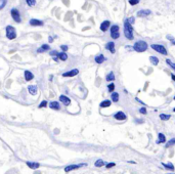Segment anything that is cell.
I'll return each mask as SVG.
<instances>
[{"label":"cell","instance_id":"obj_1","mask_svg":"<svg viewBox=\"0 0 175 174\" xmlns=\"http://www.w3.org/2000/svg\"><path fill=\"white\" fill-rule=\"evenodd\" d=\"M124 35L129 40L133 39V28L127 20L124 22Z\"/></svg>","mask_w":175,"mask_h":174},{"label":"cell","instance_id":"obj_2","mask_svg":"<svg viewBox=\"0 0 175 174\" xmlns=\"http://www.w3.org/2000/svg\"><path fill=\"white\" fill-rule=\"evenodd\" d=\"M147 43L145 42V41H142V40H139V41H137V42H135L134 43V45H133V49L135 51H137V52H143V51H145L146 49H147Z\"/></svg>","mask_w":175,"mask_h":174},{"label":"cell","instance_id":"obj_3","mask_svg":"<svg viewBox=\"0 0 175 174\" xmlns=\"http://www.w3.org/2000/svg\"><path fill=\"white\" fill-rule=\"evenodd\" d=\"M151 47L154 49L155 51H157V52H159V53H161L163 55H167V53H168L167 49L165 48V46H163L161 44H152Z\"/></svg>","mask_w":175,"mask_h":174},{"label":"cell","instance_id":"obj_4","mask_svg":"<svg viewBox=\"0 0 175 174\" xmlns=\"http://www.w3.org/2000/svg\"><path fill=\"white\" fill-rule=\"evenodd\" d=\"M6 36L8 39L12 40L16 37V33H15V29L12 26H7L6 27Z\"/></svg>","mask_w":175,"mask_h":174},{"label":"cell","instance_id":"obj_5","mask_svg":"<svg viewBox=\"0 0 175 174\" xmlns=\"http://www.w3.org/2000/svg\"><path fill=\"white\" fill-rule=\"evenodd\" d=\"M111 36L113 39H118L120 37V31H119L118 25H114V26L111 27Z\"/></svg>","mask_w":175,"mask_h":174},{"label":"cell","instance_id":"obj_6","mask_svg":"<svg viewBox=\"0 0 175 174\" xmlns=\"http://www.w3.org/2000/svg\"><path fill=\"white\" fill-rule=\"evenodd\" d=\"M87 164L86 163H81V164H73V165H69L67 167H65V171L66 172H70L72 170H76V169H79L83 166H86Z\"/></svg>","mask_w":175,"mask_h":174},{"label":"cell","instance_id":"obj_7","mask_svg":"<svg viewBox=\"0 0 175 174\" xmlns=\"http://www.w3.org/2000/svg\"><path fill=\"white\" fill-rule=\"evenodd\" d=\"M11 16L12 18L16 22V23H21V15H20V12L16 8H12L11 9Z\"/></svg>","mask_w":175,"mask_h":174},{"label":"cell","instance_id":"obj_8","mask_svg":"<svg viewBox=\"0 0 175 174\" xmlns=\"http://www.w3.org/2000/svg\"><path fill=\"white\" fill-rule=\"evenodd\" d=\"M79 74V70L78 69H74L72 71H69V72H66L63 74V76L64 77H74V76H76Z\"/></svg>","mask_w":175,"mask_h":174},{"label":"cell","instance_id":"obj_9","mask_svg":"<svg viewBox=\"0 0 175 174\" xmlns=\"http://www.w3.org/2000/svg\"><path fill=\"white\" fill-rule=\"evenodd\" d=\"M114 117H115V119L118 120V121H124V120H126V118H127L126 114L123 113V112H117V113L114 115Z\"/></svg>","mask_w":175,"mask_h":174},{"label":"cell","instance_id":"obj_10","mask_svg":"<svg viewBox=\"0 0 175 174\" xmlns=\"http://www.w3.org/2000/svg\"><path fill=\"white\" fill-rule=\"evenodd\" d=\"M60 101H61V103H63L65 106H70V104H71V99H70L68 96H66V95H61V96H60Z\"/></svg>","mask_w":175,"mask_h":174},{"label":"cell","instance_id":"obj_11","mask_svg":"<svg viewBox=\"0 0 175 174\" xmlns=\"http://www.w3.org/2000/svg\"><path fill=\"white\" fill-rule=\"evenodd\" d=\"M110 25H111L110 21H105V22L102 23V25H101V30H102L103 32H107V31L109 30V28H110Z\"/></svg>","mask_w":175,"mask_h":174},{"label":"cell","instance_id":"obj_12","mask_svg":"<svg viewBox=\"0 0 175 174\" xmlns=\"http://www.w3.org/2000/svg\"><path fill=\"white\" fill-rule=\"evenodd\" d=\"M106 49L107 50H110L112 53L116 52V49H115V43L114 42H108L106 44Z\"/></svg>","mask_w":175,"mask_h":174},{"label":"cell","instance_id":"obj_13","mask_svg":"<svg viewBox=\"0 0 175 174\" xmlns=\"http://www.w3.org/2000/svg\"><path fill=\"white\" fill-rule=\"evenodd\" d=\"M151 14V10H148V9H143V10H139L137 12V16L141 17V16H147Z\"/></svg>","mask_w":175,"mask_h":174},{"label":"cell","instance_id":"obj_14","mask_svg":"<svg viewBox=\"0 0 175 174\" xmlns=\"http://www.w3.org/2000/svg\"><path fill=\"white\" fill-rule=\"evenodd\" d=\"M25 79H26V81H31L33 78H34V75L30 72V71H25Z\"/></svg>","mask_w":175,"mask_h":174},{"label":"cell","instance_id":"obj_15","mask_svg":"<svg viewBox=\"0 0 175 174\" xmlns=\"http://www.w3.org/2000/svg\"><path fill=\"white\" fill-rule=\"evenodd\" d=\"M30 25L31 26H43V22H41L39 20H36V18H32L30 21Z\"/></svg>","mask_w":175,"mask_h":174},{"label":"cell","instance_id":"obj_16","mask_svg":"<svg viewBox=\"0 0 175 174\" xmlns=\"http://www.w3.org/2000/svg\"><path fill=\"white\" fill-rule=\"evenodd\" d=\"M119 98H120V95H119L118 92H113L111 94V99H112L113 103H118L119 102Z\"/></svg>","mask_w":175,"mask_h":174},{"label":"cell","instance_id":"obj_17","mask_svg":"<svg viewBox=\"0 0 175 174\" xmlns=\"http://www.w3.org/2000/svg\"><path fill=\"white\" fill-rule=\"evenodd\" d=\"M105 61H106V57L103 54H98L95 56V63L96 64H103Z\"/></svg>","mask_w":175,"mask_h":174},{"label":"cell","instance_id":"obj_18","mask_svg":"<svg viewBox=\"0 0 175 174\" xmlns=\"http://www.w3.org/2000/svg\"><path fill=\"white\" fill-rule=\"evenodd\" d=\"M49 108L52 109V110H60L61 109V106L57 102H51L50 104H49Z\"/></svg>","mask_w":175,"mask_h":174},{"label":"cell","instance_id":"obj_19","mask_svg":"<svg viewBox=\"0 0 175 174\" xmlns=\"http://www.w3.org/2000/svg\"><path fill=\"white\" fill-rule=\"evenodd\" d=\"M27 165L29 168H32V169H37L40 167V164L36 162H27Z\"/></svg>","mask_w":175,"mask_h":174},{"label":"cell","instance_id":"obj_20","mask_svg":"<svg viewBox=\"0 0 175 174\" xmlns=\"http://www.w3.org/2000/svg\"><path fill=\"white\" fill-rule=\"evenodd\" d=\"M162 165L164 166V168L165 169H167V170H170V171H174V165L172 164V163H162Z\"/></svg>","mask_w":175,"mask_h":174},{"label":"cell","instance_id":"obj_21","mask_svg":"<svg viewBox=\"0 0 175 174\" xmlns=\"http://www.w3.org/2000/svg\"><path fill=\"white\" fill-rule=\"evenodd\" d=\"M166 141V137L163 133H159L158 134V140H157V143H164Z\"/></svg>","mask_w":175,"mask_h":174},{"label":"cell","instance_id":"obj_22","mask_svg":"<svg viewBox=\"0 0 175 174\" xmlns=\"http://www.w3.org/2000/svg\"><path fill=\"white\" fill-rule=\"evenodd\" d=\"M106 80L108 81V82H113L114 80H115V75H114V72H110L108 75H107V77H106Z\"/></svg>","mask_w":175,"mask_h":174},{"label":"cell","instance_id":"obj_23","mask_svg":"<svg viewBox=\"0 0 175 174\" xmlns=\"http://www.w3.org/2000/svg\"><path fill=\"white\" fill-rule=\"evenodd\" d=\"M28 90H29V92L31 93V94H33V95H35L36 93H37V86H35V85H30L29 87H28Z\"/></svg>","mask_w":175,"mask_h":174},{"label":"cell","instance_id":"obj_24","mask_svg":"<svg viewBox=\"0 0 175 174\" xmlns=\"http://www.w3.org/2000/svg\"><path fill=\"white\" fill-rule=\"evenodd\" d=\"M111 105H112V102L111 101H104V102H102L101 103V105H99V107L101 108H109V107H111Z\"/></svg>","mask_w":175,"mask_h":174},{"label":"cell","instance_id":"obj_25","mask_svg":"<svg viewBox=\"0 0 175 174\" xmlns=\"http://www.w3.org/2000/svg\"><path fill=\"white\" fill-rule=\"evenodd\" d=\"M48 49H49V45L48 44H43L40 48L37 49V52H44V51L48 50Z\"/></svg>","mask_w":175,"mask_h":174},{"label":"cell","instance_id":"obj_26","mask_svg":"<svg viewBox=\"0 0 175 174\" xmlns=\"http://www.w3.org/2000/svg\"><path fill=\"white\" fill-rule=\"evenodd\" d=\"M149 61H151V63L154 65V66H157L159 64V59L157 56H151L149 57Z\"/></svg>","mask_w":175,"mask_h":174},{"label":"cell","instance_id":"obj_27","mask_svg":"<svg viewBox=\"0 0 175 174\" xmlns=\"http://www.w3.org/2000/svg\"><path fill=\"white\" fill-rule=\"evenodd\" d=\"M57 57H59L61 61H67L68 55H67V53H66V52H61V53H59Z\"/></svg>","mask_w":175,"mask_h":174},{"label":"cell","instance_id":"obj_28","mask_svg":"<svg viewBox=\"0 0 175 174\" xmlns=\"http://www.w3.org/2000/svg\"><path fill=\"white\" fill-rule=\"evenodd\" d=\"M94 165H95V167H103V166L105 165V162H104L102 159H98L97 161H95Z\"/></svg>","mask_w":175,"mask_h":174},{"label":"cell","instance_id":"obj_29","mask_svg":"<svg viewBox=\"0 0 175 174\" xmlns=\"http://www.w3.org/2000/svg\"><path fill=\"white\" fill-rule=\"evenodd\" d=\"M159 117H160V119H161L162 121H167V120L170 119L171 116H170V115H166V114H161Z\"/></svg>","mask_w":175,"mask_h":174},{"label":"cell","instance_id":"obj_30","mask_svg":"<svg viewBox=\"0 0 175 174\" xmlns=\"http://www.w3.org/2000/svg\"><path fill=\"white\" fill-rule=\"evenodd\" d=\"M172 145H175V138H171L167 143H166V148L167 147H170V146H172Z\"/></svg>","mask_w":175,"mask_h":174},{"label":"cell","instance_id":"obj_31","mask_svg":"<svg viewBox=\"0 0 175 174\" xmlns=\"http://www.w3.org/2000/svg\"><path fill=\"white\" fill-rule=\"evenodd\" d=\"M108 90H109V92L113 93L114 90H115V84H114V83H110V84L108 85Z\"/></svg>","mask_w":175,"mask_h":174},{"label":"cell","instance_id":"obj_32","mask_svg":"<svg viewBox=\"0 0 175 174\" xmlns=\"http://www.w3.org/2000/svg\"><path fill=\"white\" fill-rule=\"evenodd\" d=\"M7 3V0H0V9L4 8V6L6 5Z\"/></svg>","mask_w":175,"mask_h":174},{"label":"cell","instance_id":"obj_33","mask_svg":"<svg viewBox=\"0 0 175 174\" xmlns=\"http://www.w3.org/2000/svg\"><path fill=\"white\" fill-rule=\"evenodd\" d=\"M166 63H167V64H168V65H169L173 70H175V64H174V63H172L170 60H166Z\"/></svg>","mask_w":175,"mask_h":174},{"label":"cell","instance_id":"obj_34","mask_svg":"<svg viewBox=\"0 0 175 174\" xmlns=\"http://www.w3.org/2000/svg\"><path fill=\"white\" fill-rule=\"evenodd\" d=\"M26 1H27L28 5H30V6H34L36 3V0H26Z\"/></svg>","mask_w":175,"mask_h":174},{"label":"cell","instance_id":"obj_35","mask_svg":"<svg viewBox=\"0 0 175 174\" xmlns=\"http://www.w3.org/2000/svg\"><path fill=\"white\" fill-rule=\"evenodd\" d=\"M138 2H139V0H129V3L131 5H136Z\"/></svg>","mask_w":175,"mask_h":174},{"label":"cell","instance_id":"obj_36","mask_svg":"<svg viewBox=\"0 0 175 174\" xmlns=\"http://www.w3.org/2000/svg\"><path fill=\"white\" fill-rule=\"evenodd\" d=\"M46 106H47V102H46V101H43V102L39 105V108H45Z\"/></svg>","mask_w":175,"mask_h":174},{"label":"cell","instance_id":"obj_37","mask_svg":"<svg viewBox=\"0 0 175 174\" xmlns=\"http://www.w3.org/2000/svg\"><path fill=\"white\" fill-rule=\"evenodd\" d=\"M139 113L140 114H143V115H146V109L145 108H140L139 109Z\"/></svg>","mask_w":175,"mask_h":174},{"label":"cell","instance_id":"obj_38","mask_svg":"<svg viewBox=\"0 0 175 174\" xmlns=\"http://www.w3.org/2000/svg\"><path fill=\"white\" fill-rule=\"evenodd\" d=\"M127 21L129 22V24H130V25H132V24H134V21H135V20H134V17H133V16H131V17L127 18Z\"/></svg>","mask_w":175,"mask_h":174},{"label":"cell","instance_id":"obj_39","mask_svg":"<svg viewBox=\"0 0 175 174\" xmlns=\"http://www.w3.org/2000/svg\"><path fill=\"white\" fill-rule=\"evenodd\" d=\"M50 55H52V56H54V57H57L59 52H57V51H55V50H53V51H51V52H50Z\"/></svg>","mask_w":175,"mask_h":174},{"label":"cell","instance_id":"obj_40","mask_svg":"<svg viewBox=\"0 0 175 174\" xmlns=\"http://www.w3.org/2000/svg\"><path fill=\"white\" fill-rule=\"evenodd\" d=\"M115 166H116V164H115V163H109V164H107V165H106V167H107V168H109V169H110V168H112V167H115Z\"/></svg>","mask_w":175,"mask_h":174},{"label":"cell","instance_id":"obj_41","mask_svg":"<svg viewBox=\"0 0 175 174\" xmlns=\"http://www.w3.org/2000/svg\"><path fill=\"white\" fill-rule=\"evenodd\" d=\"M167 38H168V39L171 41V43H172V44H174V45H175V39H173V38H172L171 36H169V35L167 36Z\"/></svg>","mask_w":175,"mask_h":174},{"label":"cell","instance_id":"obj_42","mask_svg":"<svg viewBox=\"0 0 175 174\" xmlns=\"http://www.w3.org/2000/svg\"><path fill=\"white\" fill-rule=\"evenodd\" d=\"M61 48H62L63 50H64V52L68 50V46H67V45H62V46H61Z\"/></svg>","mask_w":175,"mask_h":174},{"label":"cell","instance_id":"obj_43","mask_svg":"<svg viewBox=\"0 0 175 174\" xmlns=\"http://www.w3.org/2000/svg\"><path fill=\"white\" fill-rule=\"evenodd\" d=\"M171 78H172L173 81H175V75H174V74H171Z\"/></svg>","mask_w":175,"mask_h":174},{"label":"cell","instance_id":"obj_44","mask_svg":"<svg viewBox=\"0 0 175 174\" xmlns=\"http://www.w3.org/2000/svg\"><path fill=\"white\" fill-rule=\"evenodd\" d=\"M53 41V39H52V37H49V42H52Z\"/></svg>","mask_w":175,"mask_h":174},{"label":"cell","instance_id":"obj_45","mask_svg":"<svg viewBox=\"0 0 175 174\" xmlns=\"http://www.w3.org/2000/svg\"><path fill=\"white\" fill-rule=\"evenodd\" d=\"M173 112H175V108H174V109H173Z\"/></svg>","mask_w":175,"mask_h":174},{"label":"cell","instance_id":"obj_46","mask_svg":"<svg viewBox=\"0 0 175 174\" xmlns=\"http://www.w3.org/2000/svg\"><path fill=\"white\" fill-rule=\"evenodd\" d=\"M170 174H174V173H170Z\"/></svg>","mask_w":175,"mask_h":174}]
</instances>
